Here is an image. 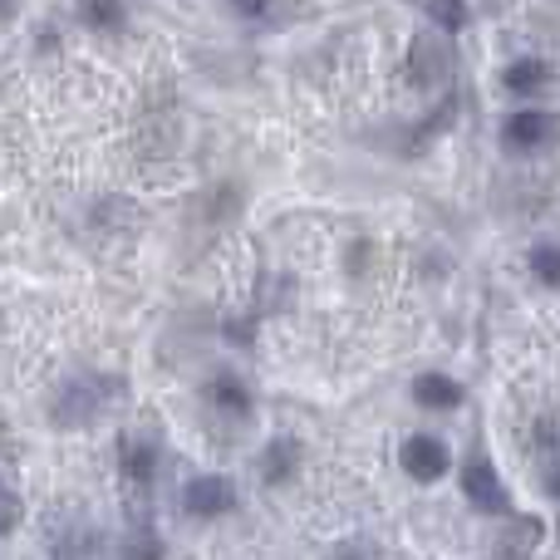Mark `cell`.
<instances>
[{
  "label": "cell",
  "instance_id": "obj_1",
  "mask_svg": "<svg viewBox=\"0 0 560 560\" xmlns=\"http://www.w3.org/2000/svg\"><path fill=\"white\" fill-rule=\"evenodd\" d=\"M183 502H187V512L192 516H222V512H232L236 487L222 482V477H192L187 492H183Z\"/></svg>",
  "mask_w": 560,
  "mask_h": 560
},
{
  "label": "cell",
  "instance_id": "obj_2",
  "mask_svg": "<svg viewBox=\"0 0 560 560\" xmlns=\"http://www.w3.org/2000/svg\"><path fill=\"white\" fill-rule=\"evenodd\" d=\"M404 472H413V477H423V482H433V477H443L447 472V447L438 443V438H408L404 443Z\"/></svg>",
  "mask_w": 560,
  "mask_h": 560
},
{
  "label": "cell",
  "instance_id": "obj_3",
  "mask_svg": "<svg viewBox=\"0 0 560 560\" xmlns=\"http://www.w3.org/2000/svg\"><path fill=\"white\" fill-rule=\"evenodd\" d=\"M463 492H467V502L482 506V512H506V492L497 487V472H492L487 463H467Z\"/></svg>",
  "mask_w": 560,
  "mask_h": 560
},
{
  "label": "cell",
  "instance_id": "obj_4",
  "mask_svg": "<svg viewBox=\"0 0 560 560\" xmlns=\"http://www.w3.org/2000/svg\"><path fill=\"white\" fill-rule=\"evenodd\" d=\"M413 394H418V404H428V408H457L463 404V388H457L447 374H423L413 384Z\"/></svg>",
  "mask_w": 560,
  "mask_h": 560
},
{
  "label": "cell",
  "instance_id": "obj_5",
  "mask_svg": "<svg viewBox=\"0 0 560 560\" xmlns=\"http://www.w3.org/2000/svg\"><path fill=\"white\" fill-rule=\"evenodd\" d=\"M546 133H551V118L532 114V108H526V114H516L512 124H506V143H516V148H536Z\"/></svg>",
  "mask_w": 560,
  "mask_h": 560
},
{
  "label": "cell",
  "instance_id": "obj_6",
  "mask_svg": "<svg viewBox=\"0 0 560 560\" xmlns=\"http://www.w3.org/2000/svg\"><path fill=\"white\" fill-rule=\"evenodd\" d=\"M94 404H98V394H89L84 384H69V388H65V398L55 404V418H59V423H89Z\"/></svg>",
  "mask_w": 560,
  "mask_h": 560
},
{
  "label": "cell",
  "instance_id": "obj_7",
  "mask_svg": "<svg viewBox=\"0 0 560 560\" xmlns=\"http://www.w3.org/2000/svg\"><path fill=\"white\" fill-rule=\"evenodd\" d=\"M413 69L423 84H438V79L447 74V49L438 45V39H418L413 45Z\"/></svg>",
  "mask_w": 560,
  "mask_h": 560
},
{
  "label": "cell",
  "instance_id": "obj_8",
  "mask_svg": "<svg viewBox=\"0 0 560 560\" xmlns=\"http://www.w3.org/2000/svg\"><path fill=\"white\" fill-rule=\"evenodd\" d=\"M207 394H212V404L232 408V413H252V394H246V384L236 374H222L207 384Z\"/></svg>",
  "mask_w": 560,
  "mask_h": 560
},
{
  "label": "cell",
  "instance_id": "obj_9",
  "mask_svg": "<svg viewBox=\"0 0 560 560\" xmlns=\"http://www.w3.org/2000/svg\"><path fill=\"white\" fill-rule=\"evenodd\" d=\"M546 59H516L512 69H506V89H516V94H532V89L546 84Z\"/></svg>",
  "mask_w": 560,
  "mask_h": 560
},
{
  "label": "cell",
  "instance_id": "obj_10",
  "mask_svg": "<svg viewBox=\"0 0 560 560\" xmlns=\"http://www.w3.org/2000/svg\"><path fill=\"white\" fill-rule=\"evenodd\" d=\"M295 463H300V447L290 443V438H276V443L266 447V477H271V482H285V477L295 472Z\"/></svg>",
  "mask_w": 560,
  "mask_h": 560
},
{
  "label": "cell",
  "instance_id": "obj_11",
  "mask_svg": "<svg viewBox=\"0 0 560 560\" xmlns=\"http://www.w3.org/2000/svg\"><path fill=\"white\" fill-rule=\"evenodd\" d=\"M124 472L133 477V482L153 477V447H148L143 438H124Z\"/></svg>",
  "mask_w": 560,
  "mask_h": 560
},
{
  "label": "cell",
  "instance_id": "obj_12",
  "mask_svg": "<svg viewBox=\"0 0 560 560\" xmlns=\"http://www.w3.org/2000/svg\"><path fill=\"white\" fill-rule=\"evenodd\" d=\"M532 271L546 280V285H560V246H536L532 252Z\"/></svg>",
  "mask_w": 560,
  "mask_h": 560
},
{
  "label": "cell",
  "instance_id": "obj_13",
  "mask_svg": "<svg viewBox=\"0 0 560 560\" xmlns=\"http://www.w3.org/2000/svg\"><path fill=\"white\" fill-rule=\"evenodd\" d=\"M428 15H433L443 30H463V25H467V10H463V5H433Z\"/></svg>",
  "mask_w": 560,
  "mask_h": 560
},
{
  "label": "cell",
  "instance_id": "obj_14",
  "mask_svg": "<svg viewBox=\"0 0 560 560\" xmlns=\"http://www.w3.org/2000/svg\"><path fill=\"white\" fill-rule=\"evenodd\" d=\"M84 20H89V25H118V20H124V10H118V5H89Z\"/></svg>",
  "mask_w": 560,
  "mask_h": 560
},
{
  "label": "cell",
  "instance_id": "obj_15",
  "mask_svg": "<svg viewBox=\"0 0 560 560\" xmlns=\"http://www.w3.org/2000/svg\"><path fill=\"white\" fill-rule=\"evenodd\" d=\"M15 512H20V502L5 492V487H0V532H10V526H15Z\"/></svg>",
  "mask_w": 560,
  "mask_h": 560
}]
</instances>
